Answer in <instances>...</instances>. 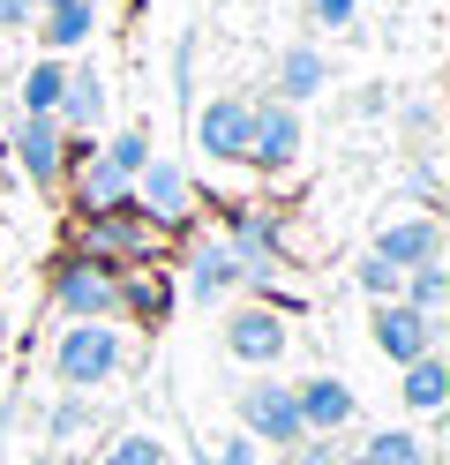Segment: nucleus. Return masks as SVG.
Wrapping results in <instances>:
<instances>
[{"instance_id":"1","label":"nucleus","mask_w":450,"mask_h":465,"mask_svg":"<svg viewBox=\"0 0 450 465\" xmlns=\"http://www.w3.org/2000/svg\"><path fill=\"white\" fill-rule=\"evenodd\" d=\"M120 361H128V338L113 323H68L60 345H53V375H60V391H75V398L105 391L120 375Z\"/></svg>"},{"instance_id":"2","label":"nucleus","mask_w":450,"mask_h":465,"mask_svg":"<svg viewBox=\"0 0 450 465\" xmlns=\"http://www.w3.org/2000/svg\"><path fill=\"white\" fill-rule=\"evenodd\" d=\"M53 308L68 323H113L120 315V271L113 263H90V255H68L53 271Z\"/></svg>"},{"instance_id":"3","label":"nucleus","mask_w":450,"mask_h":465,"mask_svg":"<svg viewBox=\"0 0 450 465\" xmlns=\"http://www.w3.org/2000/svg\"><path fill=\"white\" fill-rule=\"evenodd\" d=\"M240 428H248V443H270V450L308 443L300 405H293V383H278V375H255V383L240 391Z\"/></svg>"},{"instance_id":"4","label":"nucleus","mask_w":450,"mask_h":465,"mask_svg":"<svg viewBox=\"0 0 450 465\" xmlns=\"http://www.w3.org/2000/svg\"><path fill=\"white\" fill-rule=\"evenodd\" d=\"M368 338H375V353L390 368H413L420 353H435V345H443V323H435V315H420V308H405V301H375L368 308Z\"/></svg>"},{"instance_id":"5","label":"nucleus","mask_w":450,"mask_h":465,"mask_svg":"<svg viewBox=\"0 0 450 465\" xmlns=\"http://www.w3.org/2000/svg\"><path fill=\"white\" fill-rule=\"evenodd\" d=\"M225 353L240 361V368H278L285 361V315L278 308H233L225 315Z\"/></svg>"},{"instance_id":"6","label":"nucleus","mask_w":450,"mask_h":465,"mask_svg":"<svg viewBox=\"0 0 450 465\" xmlns=\"http://www.w3.org/2000/svg\"><path fill=\"white\" fill-rule=\"evenodd\" d=\"M248 135H255V105L248 98H210L195 113V151L218 158V165H240L248 158Z\"/></svg>"},{"instance_id":"7","label":"nucleus","mask_w":450,"mask_h":465,"mask_svg":"<svg viewBox=\"0 0 450 465\" xmlns=\"http://www.w3.org/2000/svg\"><path fill=\"white\" fill-rule=\"evenodd\" d=\"M8 151L30 173V188H53L60 173H68V135H60V121H45V113H23L15 135H8Z\"/></svg>"},{"instance_id":"8","label":"nucleus","mask_w":450,"mask_h":465,"mask_svg":"<svg viewBox=\"0 0 450 465\" xmlns=\"http://www.w3.org/2000/svg\"><path fill=\"white\" fill-rule=\"evenodd\" d=\"M128 203H135L143 225H180V218H188V173H180L173 158H150V165L135 173Z\"/></svg>"},{"instance_id":"9","label":"nucleus","mask_w":450,"mask_h":465,"mask_svg":"<svg viewBox=\"0 0 450 465\" xmlns=\"http://www.w3.org/2000/svg\"><path fill=\"white\" fill-rule=\"evenodd\" d=\"M293 405H300V428L308 435H338L353 428V413H360V398H353V383H338V375H308V383H293Z\"/></svg>"},{"instance_id":"10","label":"nucleus","mask_w":450,"mask_h":465,"mask_svg":"<svg viewBox=\"0 0 450 465\" xmlns=\"http://www.w3.org/2000/svg\"><path fill=\"white\" fill-rule=\"evenodd\" d=\"M368 255H383L390 271H420V263H443V225L435 218H390L383 232H375V248Z\"/></svg>"},{"instance_id":"11","label":"nucleus","mask_w":450,"mask_h":465,"mask_svg":"<svg viewBox=\"0 0 450 465\" xmlns=\"http://www.w3.org/2000/svg\"><path fill=\"white\" fill-rule=\"evenodd\" d=\"M293 158H300V113L278 105V98H263V105H255V135H248V165L285 173Z\"/></svg>"},{"instance_id":"12","label":"nucleus","mask_w":450,"mask_h":465,"mask_svg":"<svg viewBox=\"0 0 450 465\" xmlns=\"http://www.w3.org/2000/svg\"><path fill=\"white\" fill-rule=\"evenodd\" d=\"M225 248L240 255V278L248 285H270V263H278V218L270 211H240L233 232H225Z\"/></svg>"},{"instance_id":"13","label":"nucleus","mask_w":450,"mask_h":465,"mask_svg":"<svg viewBox=\"0 0 450 465\" xmlns=\"http://www.w3.org/2000/svg\"><path fill=\"white\" fill-rule=\"evenodd\" d=\"M233 285H248V278H240V255L225 248V232H218V241H195L188 248V301H225L233 293Z\"/></svg>"},{"instance_id":"14","label":"nucleus","mask_w":450,"mask_h":465,"mask_svg":"<svg viewBox=\"0 0 450 465\" xmlns=\"http://www.w3.org/2000/svg\"><path fill=\"white\" fill-rule=\"evenodd\" d=\"M53 121H60V135H90V128L105 121V75H98V68H68Z\"/></svg>"},{"instance_id":"15","label":"nucleus","mask_w":450,"mask_h":465,"mask_svg":"<svg viewBox=\"0 0 450 465\" xmlns=\"http://www.w3.org/2000/svg\"><path fill=\"white\" fill-rule=\"evenodd\" d=\"M135 248H143L135 203H120V211H90V218H83V255H90V263H113V255H135Z\"/></svg>"},{"instance_id":"16","label":"nucleus","mask_w":450,"mask_h":465,"mask_svg":"<svg viewBox=\"0 0 450 465\" xmlns=\"http://www.w3.org/2000/svg\"><path fill=\"white\" fill-rule=\"evenodd\" d=\"M270 91H278V105L300 113L315 91H330V61H323L315 45H285V53H278V75H270Z\"/></svg>"},{"instance_id":"17","label":"nucleus","mask_w":450,"mask_h":465,"mask_svg":"<svg viewBox=\"0 0 450 465\" xmlns=\"http://www.w3.org/2000/svg\"><path fill=\"white\" fill-rule=\"evenodd\" d=\"M398 398L413 405V413H443V405H450V361H443V353H420V361L398 375Z\"/></svg>"},{"instance_id":"18","label":"nucleus","mask_w":450,"mask_h":465,"mask_svg":"<svg viewBox=\"0 0 450 465\" xmlns=\"http://www.w3.org/2000/svg\"><path fill=\"white\" fill-rule=\"evenodd\" d=\"M38 38H45L53 53H75V45H90V38H98V0H68V8H45Z\"/></svg>"},{"instance_id":"19","label":"nucleus","mask_w":450,"mask_h":465,"mask_svg":"<svg viewBox=\"0 0 450 465\" xmlns=\"http://www.w3.org/2000/svg\"><path fill=\"white\" fill-rule=\"evenodd\" d=\"M135 181H120V173L98 158V151H83V173H75V195H83V211H120L128 203Z\"/></svg>"},{"instance_id":"20","label":"nucleus","mask_w":450,"mask_h":465,"mask_svg":"<svg viewBox=\"0 0 450 465\" xmlns=\"http://www.w3.org/2000/svg\"><path fill=\"white\" fill-rule=\"evenodd\" d=\"M353 458H360V465H428V443H420L413 428H375Z\"/></svg>"},{"instance_id":"21","label":"nucleus","mask_w":450,"mask_h":465,"mask_svg":"<svg viewBox=\"0 0 450 465\" xmlns=\"http://www.w3.org/2000/svg\"><path fill=\"white\" fill-rule=\"evenodd\" d=\"M398 301H405V308H420V315H435V323H443V308H450V263H420V271H405Z\"/></svg>"},{"instance_id":"22","label":"nucleus","mask_w":450,"mask_h":465,"mask_svg":"<svg viewBox=\"0 0 450 465\" xmlns=\"http://www.w3.org/2000/svg\"><path fill=\"white\" fill-rule=\"evenodd\" d=\"M98 465H173V450H165L150 428H128V435H113V443H105Z\"/></svg>"},{"instance_id":"23","label":"nucleus","mask_w":450,"mask_h":465,"mask_svg":"<svg viewBox=\"0 0 450 465\" xmlns=\"http://www.w3.org/2000/svg\"><path fill=\"white\" fill-rule=\"evenodd\" d=\"M60 83H68V68H60V61H30V75H23V113H45V121H53Z\"/></svg>"},{"instance_id":"24","label":"nucleus","mask_w":450,"mask_h":465,"mask_svg":"<svg viewBox=\"0 0 450 465\" xmlns=\"http://www.w3.org/2000/svg\"><path fill=\"white\" fill-rule=\"evenodd\" d=\"M98 158H105V165L120 173V181H135V173L150 165V135H143V128H120V135L105 143V151H98Z\"/></svg>"},{"instance_id":"25","label":"nucleus","mask_w":450,"mask_h":465,"mask_svg":"<svg viewBox=\"0 0 450 465\" xmlns=\"http://www.w3.org/2000/svg\"><path fill=\"white\" fill-rule=\"evenodd\" d=\"M120 315L158 323V315H165V285H158V278H120Z\"/></svg>"},{"instance_id":"26","label":"nucleus","mask_w":450,"mask_h":465,"mask_svg":"<svg viewBox=\"0 0 450 465\" xmlns=\"http://www.w3.org/2000/svg\"><path fill=\"white\" fill-rule=\"evenodd\" d=\"M353 278H360V293H368V301H398V285H405L398 271L383 263V255H360V271H353Z\"/></svg>"},{"instance_id":"27","label":"nucleus","mask_w":450,"mask_h":465,"mask_svg":"<svg viewBox=\"0 0 450 465\" xmlns=\"http://www.w3.org/2000/svg\"><path fill=\"white\" fill-rule=\"evenodd\" d=\"M83 428H90V398H75V391H68V398H60V413H53V435H60V443H75Z\"/></svg>"},{"instance_id":"28","label":"nucleus","mask_w":450,"mask_h":465,"mask_svg":"<svg viewBox=\"0 0 450 465\" xmlns=\"http://www.w3.org/2000/svg\"><path fill=\"white\" fill-rule=\"evenodd\" d=\"M308 15L323 23V31H353V15H360V0H308Z\"/></svg>"},{"instance_id":"29","label":"nucleus","mask_w":450,"mask_h":465,"mask_svg":"<svg viewBox=\"0 0 450 465\" xmlns=\"http://www.w3.org/2000/svg\"><path fill=\"white\" fill-rule=\"evenodd\" d=\"M345 450L330 443V435H308V443H293V465H338Z\"/></svg>"},{"instance_id":"30","label":"nucleus","mask_w":450,"mask_h":465,"mask_svg":"<svg viewBox=\"0 0 450 465\" xmlns=\"http://www.w3.org/2000/svg\"><path fill=\"white\" fill-rule=\"evenodd\" d=\"M203 465H255V443H248V435H233L225 450H203Z\"/></svg>"},{"instance_id":"31","label":"nucleus","mask_w":450,"mask_h":465,"mask_svg":"<svg viewBox=\"0 0 450 465\" xmlns=\"http://www.w3.org/2000/svg\"><path fill=\"white\" fill-rule=\"evenodd\" d=\"M30 15H38V0H0V31H23Z\"/></svg>"},{"instance_id":"32","label":"nucleus","mask_w":450,"mask_h":465,"mask_svg":"<svg viewBox=\"0 0 450 465\" xmlns=\"http://www.w3.org/2000/svg\"><path fill=\"white\" fill-rule=\"evenodd\" d=\"M38 8H68V0H38Z\"/></svg>"},{"instance_id":"33","label":"nucleus","mask_w":450,"mask_h":465,"mask_svg":"<svg viewBox=\"0 0 450 465\" xmlns=\"http://www.w3.org/2000/svg\"><path fill=\"white\" fill-rule=\"evenodd\" d=\"M360 8H383V0H360Z\"/></svg>"},{"instance_id":"34","label":"nucleus","mask_w":450,"mask_h":465,"mask_svg":"<svg viewBox=\"0 0 450 465\" xmlns=\"http://www.w3.org/2000/svg\"><path fill=\"white\" fill-rule=\"evenodd\" d=\"M338 465H360V458H338Z\"/></svg>"}]
</instances>
